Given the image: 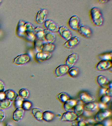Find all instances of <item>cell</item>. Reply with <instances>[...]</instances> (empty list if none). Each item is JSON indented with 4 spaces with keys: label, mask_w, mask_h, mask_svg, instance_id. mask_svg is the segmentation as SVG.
<instances>
[{
    "label": "cell",
    "mask_w": 112,
    "mask_h": 126,
    "mask_svg": "<svg viewBox=\"0 0 112 126\" xmlns=\"http://www.w3.org/2000/svg\"><path fill=\"white\" fill-rule=\"evenodd\" d=\"M96 82L98 85L103 89L107 88L110 82L106 77L102 75H100L96 77Z\"/></svg>",
    "instance_id": "7c38bea8"
},
{
    "label": "cell",
    "mask_w": 112,
    "mask_h": 126,
    "mask_svg": "<svg viewBox=\"0 0 112 126\" xmlns=\"http://www.w3.org/2000/svg\"><path fill=\"white\" fill-rule=\"evenodd\" d=\"M44 39L45 42L54 43L55 39V36L53 33L46 29H44Z\"/></svg>",
    "instance_id": "ffe728a7"
},
{
    "label": "cell",
    "mask_w": 112,
    "mask_h": 126,
    "mask_svg": "<svg viewBox=\"0 0 112 126\" xmlns=\"http://www.w3.org/2000/svg\"><path fill=\"white\" fill-rule=\"evenodd\" d=\"M5 99L11 101H14L18 94L16 92L12 90H8L4 92Z\"/></svg>",
    "instance_id": "603a6c76"
},
{
    "label": "cell",
    "mask_w": 112,
    "mask_h": 126,
    "mask_svg": "<svg viewBox=\"0 0 112 126\" xmlns=\"http://www.w3.org/2000/svg\"><path fill=\"white\" fill-rule=\"evenodd\" d=\"M79 100L83 104L93 102L95 100V97L91 94L87 92H82L79 94Z\"/></svg>",
    "instance_id": "8fae6325"
},
{
    "label": "cell",
    "mask_w": 112,
    "mask_h": 126,
    "mask_svg": "<svg viewBox=\"0 0 112 126\" xmlns=\"http://www.w3.org/2000/svg\"><path fill=\"white\" fill-rule=\"evenodd\" d=\"M83 103L79 100L78 101H77L76 105L74 107L73 112L78 117L82 115L83 113Z\"/></svg>",
    "instance_id": "cb8c5ba5"
},
{
    "label": "cell",
    "mask_w": 112,
    "mask_h": 126,
    "mask_svg": "<svg viewBox=\"0 0 112 126\" xmlns=\"http://www.w3.org/2000/svg\"><path fill=\"white\" fill-rule=\"evenodd\" d=\"M78 117L72 111H66L62 115L61 121L63 122H72L76 120Z\"/></svg>",
    "instance_id": "9c48e42d"
},
{
    "label": "cell",
    "mask_w": 112,
    "mask_h": 126,
    "mask_svg": "<svg viewBox=\"0 0 112 126\" xmlns=\"http://www.w3.org/2000/svg\"><path fill=\"white\" fill-rule=\"evenodd\" d=\"M77 32L80 35L85 38H89L92 33L89 27L82 24L79 25Z\"/></svg>",
    "instance_id": "52a82bcc"
},
{
    "label": "cell",
    "mask_w": 112,
    "mask_h": 126,
    "mask_svg": "<svg viewBox=\"0 0 112 126\" xmlns=\"http://www.w3.org/2000/svg\"><path fill=\"white\" fill-rule=\"evenodd\" d=\"M54 114L51 111H46L43 112V120L46 122H50L52 121L54 118Z\"/></svg>",
    "instance_id": "f1b7e54d"
},
{
    "label": "cell",
    "mask_w": 112,
    "mask_h": 126,
    "mask_svg": "<svg viewBox=\"0 0 112 126\" xmlns=\"http://www.w3.org/2000/svg\"><path fill=\"white\" fill-rule=\"evenodd\" d=\"M80 41V38L78 36H75L66 41L63 44L64 47L67 49H72L78 44Z\"/></svg>",
    "instance_id": "5bb4252c"
},
{
    "label": "cell",
    "mask_w": 112,
    "mask_h": 126,
    "mask_svg": "<svg viewBox=\"0 0 112 126\" xmlns=\"http://www.w3.org/2000/svg\"><path fill=\"white\" fill-rule=\"evenodd\" d=\"M79 72V70L78 68L76 67H72L69 68L67 73L70 77L73 78L77 76Z\"/></svg>",
    "instance_id": "4dcf8cb0"
},
{
    "label": "cell",
    "mask_w": 112,
    "mask_h": 126,
    "mask_svg": "<svg viewBox=\"0 0 112 126\" xmlns=\"http://www.w3.org/2000/svg\"><path fill=\"white\" fill-rule=\"evenodd\" d=\"M112 61H99L95 65V68L98 71H103L112 68Z\"/></svg>",
    "instance_id": "5b68a950"
},
{
    "label": "cell",
    "mask_w": 112,
    "mask_h": 126,
    "mask_svg": "<svg viewBox=\"0 0 112 126\" xmlns=\"http://www.w3.org/2000/svg\"><path fill=\"white\" fill-rule=\"evenodd\" d=\"M79 23L80 19L76 15H74L69 19L67 25L70 29L77 32L80 25Z\"/></svg>",
    "instance_id": "277c9868"
},
{
    "label": "cell",
    "mask_w": 112,
    "mask_h": 126,
    "mask_svg": "<svg viewBox=\"0 0 112 126\" xmlns=\"http://www.w3.org/2000/svg\"><path fill=\"white\" fill-rule=\"evenodd\" d=\"M57 98L60 102L63 103L68 99H70V97L66 93L62 92L59 93L57 95Z\"/></svg>",
    "instance_id": "f546056e"
},
{
    "label": "cell",
    "mask_w": 112,
    "mask_h": 126,
    "mask_svg": "<svg viewBox=\"0 0 112 126\" xmlns=\"http://www.w3.org/2000/svg\"><path fill=\"white\" fill-rule=\"evenodd\" d=\"M30 56L27 54H21L16 57L14 60L13 63L18 65H21L26 64L30 61Z\"/></svg>",
    "instance_id": "ba28073f"
},
{
    "label": "cell",
    "mask_w": 112,
    "mask_h": 126,
    "mask_svg": "<svg viewBox=\"0 0 112 126\" xmlns=\"http://www.w3.org/2000/svg\"><path fill=\"white\" fill-rule=\"evenodd\" d=\"M32 106V103L30 101L28 100H24L22 101L21 108L24 111H28L31 109Z\"/></svg>",
    "instance_id": "836d02e7"
},
{
    "label": "cell",
    "mask_w": 112,
    "mask_h": 126,
    "mask_svg": "<svg viewBox=\"0 0 112 126\" xmlns=\"http://www.w3.org/2000/svg\"><path fill=\"white\" fill-rule=\"evenodd\" d=\"M112 52H108L101 53L97 56V58L99 61L112 60Z\"/></svg>",
    "instance_id": "d4e9b609"
},
{
    "label": "cell",
    "mask_w": 112,
    "mask_h": 126,
    "mask_svg": "<svg viewBox=\"0 0 112 126\" xmlns=\"http://www.w3.org/2000/svg\"><path fill=\"white\" fill-rule=\"evenodd\" d=\"M98 108V103L94 101L88 102L83 104V110L87 112L94 111Z\"/></svg>",
    "instance_id": "d6986e66"
},
{
    "label": "cell",
    "mask_w": 112,
    "mask_h": 126,
    "mask_svg": "<svg viewBox=\"0 0 112 126\" xmlns=\"http://www.w3.org/2000/svg\"><path fill=\"white\" fill-rule=\"evenodd\" d=\"M25 30L24 34L26 33V36L29 40L31 41H34L35 39V34H34V25L30 22H25Z\"/></svg>",
    "instance_id": "3957f363"
},
{
    "label": "cell",
    "mask_w": 112,
    "mask_h": 126,
    "mask_svg": "<svg viewBox=\"0 0 112 126\" xmlns=\"http://www.w3.org/2000/svg\"><path fill=\"white\" fill-rule=\"evenodd\" d=\"M51 56V53L41 51L37 53L35 58L38 62H42L48 60Z\"/></svg>",
    "instance_id": "e0dca14e"
},
{
    "label": "cell",
    "mask_w": 112,
    "mask_h": 126,
    "mask_svg": "<svg viewBox=\"0 0 112 126\" xmlns=\"http://www.w3.org/2000/svg\"><path fill=\"white\" fill-rule=\"evenodd\" d=\"M44 42L37 39L35 38L34 40V48L36 52L38 53L42 51V47Z\"/></svg>",
    "instance_id": "d6a6232c"
},
{
    "label": "cell",
    "mask_w": 112,
    "mask_h": 126,
    "mask_svg": "<svg viewBox=\"0 0 112 126\" xmlns=\"http://www.w3.org/2000/svg\"><path fill=\"white\" fill-rule=\"evenodd\" d=\"M5 99L4 92H0V101Z\"/></svg>",
    "instance_id": "7bdbcfd3"
},
{
    "label": "cell",
    "mask_w": 112,
    "mask_h": 126,
    "mask_svg": "<svg viewBox=\"0 0 112 126\" xmlns=\"http://www.w3.org/2000/svg\"><path fill=\"white\" fill-rule=\"evenodd\" d=\"M44 29L40 27L37 26L34 29L35 38L37 39L45 42L44 39Z\"/></svg>",
    "instance_id": "7402d4cb"
},
{
    "label": "cell",
    "mask_w": 112,
    "mask_h": 126,
    "mask_svg": "<svg viewBox=\"0 0 112 126\" xmlns=\"http://www.w3.org/2000/svg\"><path fill=\"white\" fill-rule=\"evenodd\" d=\"M11 105V101L6 99L0 101V110L8 109Z\"/></svg>",
    "instance_id": "1f68e13d"
},
{
    "label": "cell",
    "mask_w": 112,
    "mask_h": 126,
    "mask_svg": "<svg viewBox=\"0 0 112 126\" xmlns=\"http://www.w3.org/2000/svg\"><path fill=\"white\" fill-rule=\"evenodd\" d=\"M24 100V99L20 96L18 95V96L14 100V105L15 108L16 109L17 108H21V105H22V101Z\"/></svg>",
    "instance_id": "d590c367"
},
{
    "label": "cell",
    "mask_w": 112,
    "mask_h": 126,
    "mask_svg": "<svg viewBox=\"0 0 112 126\" xmlns=\"http://www.w3.org/2000/svg\"><path fill=\"white\" fill-rule=\"evenodd\" d=\"M77 101L75 99L70 98L63 103V108L65 111H70L76 105Z\"/></svg>",
    "instance_id": "ac0fdd59"
},
{
    "label": "cell",
    "mask_w": 112,
    "mask_h": 126,
    "mask_svg": "<svg viewBox=\"0 0 112 126\" xmlns=\"http://www.w3.org/2000/svg\"></svg>",
    "instance_id": "681fc988"
},
{
    "label": "cell",
    "mask_w": 112,
    "mask_h": 126,
    "mask_svg": "<svg viewBox=\"0 0 112 126\" xmlns=\"http://www.w3.org/2000/svg\"><path fill=\"white\" fill-rule=\"evenodd\" d=\"M109 1V0H100L98 1V2L100 3H107Z\"/></svg>",
    "instance_id": "ee69618b"
},
{
    "label": "cell",
    "mask_w": 112,
    "mask_h": 126,
    "mask_svg": "<svg viewBox=\"0 0 112 126\" xmlns=\"http://www.w3.org/2000/svg\"><path fill=\"white\" fill-rule=\"evenodd\" d=\"M5 90V86L4 83L0 80V92H4Z\"/></svg>",
    "instance_id": "f35d334b"
},
{
    "label": "cell",
    "mask_w": 112,
    "mask_h": 126,
    "mask_svg": "<svg viewBox=\"0 0 112 126\" xmlns=\"http://www.w3.org/2000/svg\"><path fill=\"white\" fill-rule=\"evenodd\" d=\"M86 125V123L83 121H79L77 124V126H85Z\"/></svg>",
    "instance_id": "b9f144b4"
},
{
    "label": "cell",
    "mask_w": 112,
    "mask_h": 126,
    "mask_svg": "<svg viewBox=\"0 0 112 126\" xmlns=\"http://www.w3.org/2000/svg\"><path fill=\"white\" fill-rule=\"evenodd\" d=\"M47 14L48 11L46 9H41L38 11L36 15L35 21L38 24H42L45 21Z\"/></svg>",
    "instance_id": "30bf717a"
},
{
    "label": "cell",
    "mask_w": 112,
    "mask_h": 126,
    "mask_svg": "<svg viewBox=\"0 0 112 126\" xmlns=\"http://www.w3.org/2000/svg\"><path fill=\"white\" fill-rule=\"evenodd\" d=\"M55 45L53 43L44 42L42 47V51L51 53L54 50Z\"/></svg>",
    "instance_id": "4316f807"
},
{
    "label": "cell",
    "mask_w": 112,
    "mask_h": 126,
    "mask_svg": "<svg viewBox=\"0 0 112 126\" xmlns=\"http://www.w3.org/2000/svg\"><path fill=\"white\" fill-rule=\"evenodd\" d=\"M25 23L23 21L20 20L17 24L16 28V33L17 35L19 37H22L24 35Z\"/></svg>",
    "instance_id": "484cf974"
},
{
    "label": "cell",
    "mask_w": 112,
    "mask_h": 126,
    "mask_svg": "<svg viewBox=\"0 0 112 126\" xmlns=\"http://www.w3.org/2000/svg\"><path fill=\"white\" fill-rule=\"evenodd\" d=\"M29 95V91L26 88L21 89L18 92V95L23 99L27 98Z\"/></svg>",
    "instance_id": "e575fe53"
},
{
    "label": "cell",
    "mask_w": 112,
    "mask_h": 126,
    "mask_svg": "<svg viewBox=\"0 0 112 126\" xmlns=\"http://www.w3.org/2000/svg\"><path fill=\"white\" fill-rule=\"evenodd\" d=\"M107 107V104H103V103H100V102L98 103V108L100 110L106 109Z\"/></svg>",
    "instance_id": "ab89813d"
},
{
    "label": "cell",
    "mask_w": 112,
    "mask_h": 126,
    "mask_svg": "<svg viewBox=\"0 0 112 126\" xmlns=\"http://www.w3.org/2000/svg\"><path fill=\"white\" fill-rule=\"evenodd\" d=\"M43 113L41 109L38 108H33L32 109V114L34 118L38 121L43 120Z\"/></svg>",
    "instance_id": "83f0119b"
},
{
    "label": "cell",
    "mask_w": 112,
    "mask_h": 126,
    "mask_svg": "<svg viewBox=\"0 0 112 126\" xmlns=\"http://www.w3.org/2000/svg\"><path fill=\"white\" fill-rule=\"evenodd\" d=\"M1 1H2L0 0V4L1 3Z\"/></svg>",
    "instance_id": "c3c4849f"
},
{
    "label": "cell",
    "mask_w": 112,
    "mask_h": 126,
    "mask_svg": "<svg viewBox=\"0 0 112 126\" xmlns=\"http://www.w3.org/2000/svg\"><path fill=\"white\" fill-rule=\"evenodd\" d=\"M69 68L65 64L60 65L55 69L54 72L55 76L57 78L61 77L67 73Z\"/></svg>",
    "instance_id": "2e32d148"
},
{
    "label": "cell",
    "mask_w": 112,
    "mask_h": 126,
    "mask_svg": "<svg viewBox=\"0 0 112 126\" xmlns=\"http://www.w3.org/2000/svg\"><path fill=\"white\" fill-rule=\"evenodd\" d=\"M6 126H12V125H9V124H8L7 125H6Z\"/></svg>",
    "instance_id": "bcb514c9"
},
{
    "label": "cell",
    "mask_w": 112,
    "mask_h": 126,
    "mask_svg": "<svg viewBox=\"0 0 112 126\" xmlns=\"http://www.w3.org/2000/svg\"><path fill=\"white\" fill-rule=\"evenodd\" d=\"M5 117V114L3 110H0V123H1Z\"/></svg>",
    "instance_id": "60d3db41"
},
{
    "label": "cell",
    "mask_w": 112,
    "mask_h": 126,
    "mask_svg": "<svg viewBox=\"0 0 112 126\" xmlns=\"http://www.w3.org/2000/svg\"><path fill=\"white\" fill-rule=\"evenodd\" d=\"M111 97L106 94H103L99 98V102L107 104L111 100Z\"/></svg>",
    "instance_id": "8d00e7d4"
},
{
    "label": "cell",
    "mask_w": 112,
    "mask_h": 126,
    "mask_svg": "<svg viewBox=\"0 0 112 126\" xmlns=\"http://www.w3.org/2000/svg\"><path fill=\"white\" fill-rule=\"evenodd\" d=\"M112 86H109L106 89L105 91V94L112 97Z\"/></svg>",
    "instance_id": "74e56055"
},
{
    "label": "cell",
    "mask_w": 112,
    "mask_h": 126,
    "mask_svg": "<svg viewBox=\"0 0 112 126\" xmlns=\"http://www.w3.org/2000/svg\"><path fill=\"white\" fill-rule=\"evenodd\" d=\"M89 16L92 24L95 27L101 26L103 23V18L100 9L94 7L90 10Z\"/></svg>",
    "instance_id": "6da1fadb"
},
{
    "label": "cell",
    "mask_w": 112,
    "mask_h": 126,
    "mask_svg": "<svg viewBox=\"0 0 112 126\" xmlns=\"http://www.w3.org/2000/svg\"><path fill=\"white\" fill-rule=\"evenodd\" d=\"M85 126H91V125H86Z\"/></svg>",
    "instance_id": "7dc6e473"
},
{
    "label": "cell",
    "mask_w": 112,
    "mask_h": 126,
    "mask_svg": "<svg viewBox=\"0 0 112 126\" xmlns=\"http://www.w3.org/2000/svg\"><path fill=\"white\" fill-rule=\"evenodd\" d=\"M93 126H103L102 124L97 123V124H95Z\"/></svg>",
    "instance_id": "f6af8a7d"
},
{
    "label": "cell",
    "mask_w": 112,
    "mask_h": 126,
    "mask_svg": "<svg viewBox=\"0 0 112 126\" xmlns=\"http://www.w3.org/2000/svg\"><path fill=\"white\" fill-rule=\"evenodd\" d=\"M24 110L21 108L16 109L13 112V119L15 121L19 122L22 119L24 113Z\"/></svg>",
    "instance_id": "44dd1931"
},
{
    "label": "cell",
    "mask_w": 112,
    "mask_h": 126,
    "mask_svg": "<svg viewBox=\"0 0 112 126\" xmlns=\"http://www.w3.org/2000/svg\"><path fill=\"white\" fill-rule=\"evenodd\" d=\"M60 37L66 41L72 37L71 32L69 30L64 26H61L59 28L58 32Z\"/></svg>",
    "instance_id": "8992f818"
},
{
    "label": "cell",
    "mask_w": 112,
    "mask_h": 126,
    "mask_svg": "<svg viewBox=\"0 0 112 126\" xmlns=\"http://www.w3.org/2000/svg\"><path fill=\"white\" fill-rule=\"evenodd\" d=\"M44 26L46 29L53 33L57 32L58 30V27L51 20L47 19L45 20L44 22Z\"/></svg>",
    "instance_id": "4fadbf2b"
},
{
    "label": "cell",
    "mask_w": 112,
    "mask_h": 126,
    "mask_svg": "<svg viewBox=\"0 0 112 126\" xmlns=\"http://www.w3.org/2000/svg\"><path fill=\"white\" fill-rule=\"evenodd\" d=\"M111 112L107 109L100 110L94 116V120L95 122L100 123L111 115Z\"/></svg>",
    "instance_id": "7a4b0ae2"
},
{
    "label": "cell",
    "mask_w": 112,
    "mask_h": 126,
    "mask_svg": "<svg viewBox=\"0 0 112 126\" xmlns=\"http://www.w3.org/2000/svg\"><path fill=\"white\" fill-rule=\"evenodd\" d=\"M78 59V56L76 53H73L69 55L65 59V64L69 68L73 67Z\"/></svg>",
    "instance_id": "9a60e30c"
}]
</instances>
